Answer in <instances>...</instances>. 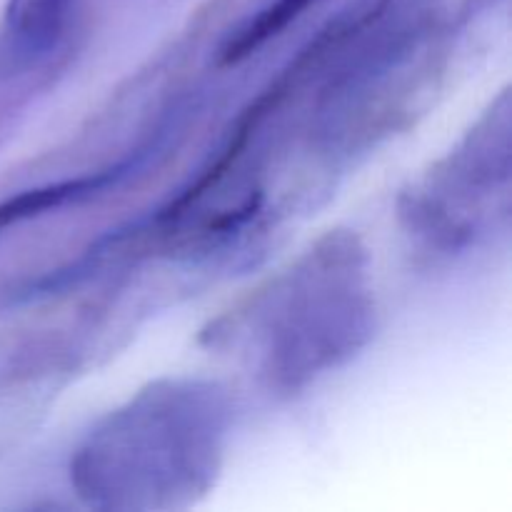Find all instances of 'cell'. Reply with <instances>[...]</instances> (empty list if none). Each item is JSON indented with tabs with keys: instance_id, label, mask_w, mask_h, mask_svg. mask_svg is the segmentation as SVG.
<instances>
[{
	"instance_id": "obj_1",
	"label": "cell",
	"mask_w": 512,
	"mask_h": 512,
	"mask_svg": "<svg viewBox=\"0 0 512 512\" xmlns=\"http://www.w3.org/2000/svg\"><path fill=\"white\" fill-rule=\"evenodd\" d=\"M228 430L218 385L160 380L90 430L70 460V485L90 508H185L213 488Z\"/></svg>"
},
{
	"instance_id": "obj_2",
	"label": "cell",
	"mask_w": 512,
	"mask_h": 512,
	"mask_svg": "<svg viewBox=\"0 0 512 512\" xmlns=\"http://www.w3.org/2000/svg\"><path fill=\"white\" fill-rule=\"evenodd\" d=\"M365 263L355 235L330 233L250 310L258 325L250 338L260 343L263 375L275 388H300L368 343L373 300Z\"/></svg>"
},
{
	"instance_id": "obj_3",
	"label": "cell",
	"mask_w": 512,
	"mask_h": 512,
	"mask_svg": "<svg viewBox=\"0 0 512 512\" xmlns=\"http://www.w3.org/2000/svg\"><path fill=\"white\" fill-rule=\"evenodd\" d=\"M510 183V108L508 95L468 135L463 145L408 195L405 218L425 238L455 248L483 230V205L508 195Z\"/></svg>"
},
{
	"instance_id": "obj_4",
	"label": "cell",
	"mask_w": 512,
	"mask_h": 512,
	"mask_svg": "<svg viewBox=\"0 0 512 512\" xmlns=\"http://www.w3.org/2000/svg\"><path fill=\"white\" fill-rule=\"evenodd\" d=\"M145 153H148V150H135L133 155H128V158L120 160V163L110 165V168L100 170V173L60 180V183H50L45 185V188L25 190V193H18L15 198H8L5 203H0V230L23 223V220L38 218V215L48 213V210L63 208V205L75 203V200L93 198V195L113 188V185H118L120 180L128 178L133 170L140 168Z\"/></svg>"
},
{
	"instance_id": "obj_5",
	"label": "cell",
	"mask_w": 512,
	"mask_h": 512,
	"mask_svg": "<svg viewBox=\"0 0 512 512\" xmlns=\"http://www.w3.org/2000/svg\"><path fill=\"white\" fill-rule=\"evenodd\" d=\"M75 0H8L5 40L18 58H43L68 30Z\"/></svg>"
},
{
	"instance_id": "obj_6",
	"label": "cell",
	"mask_w": 512,
	"mask_h": 512,
	"mask_svg": "<svg viewBox=\"0 0 512 512\" xmlns=\"http://www.w3.org/2000/svg\"><path fill=\"white\" fill-rule=\"evenodd\" d=\"M313 3L318 0H273L270 5H265L243 28L235 30V35H230L223 48V63H238V60L248 58L250 53L263 48L270 38L283 33Z\"/></svg>"
}]
</instances>
